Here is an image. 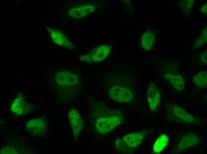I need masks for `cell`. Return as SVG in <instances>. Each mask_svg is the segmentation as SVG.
Masks as SVG:
<instances>
[{"label": "cell", "instance_id": "6da1fadb", "mask_svg": "<svg viewBox=\"0 0 207 154\" xmlns=\"http://www.w3.org/2000/svg\"><path fill=\"white\" fill-rule=\"evenodd\" d=\"M104 115L98 117L95 123V128L101 134L110 132L123 121L124 114L120 110H107Z\"/></svg>", "mask_w": 207, "mask_h": 154}, {"label": "cell", "instance_id": "7a4b0ae2", "mask_svg": "<svg viewBox=\"0 0 207 154\" xmlns=\"http://www.w3.org/2000/svg\"><path fill=\"white\" fill-rule=\"evenodd\" d=\"M146 132L145 130L141 131L115 139L114 141L115 150L119 153H130L140 145Z\"/></svg>", "mask_w": 207, "mask_h": 154}, {"label": "cell", "instance_id": "3957f363", "mask_svg": "<svg viewBox=\"0 0 207 154\" xmlns=\"http://www.w3.org/2000/svg\"><path fill=\"white\" fill-rule=\"evenodd\" d=\"M167 108V116L173 121L191 124L196 122L194 117L176 105L170 104Z\"/></svg>", "mask_w": 207, "mask_h": 154}, {"label": "cell", "instance_id": "277c9868", "mask_svg": "<svg viewBox=\"0 0 207 154\" xmlns=\"http://www.w3.org/2000/svg\"><path fill=\"white\" fill-rule=\"evenodd\" d=\"M109 94L112 99L119 102H129L134 97V93L131 90L121 86L112 87L109 90Z\"/></svg>", "mask_w": 207, "mask_h": 154}, {"label": "cell", "instance_id": "5b68a950", "mask_svg": "<svg viewBox=\"0 0 207 154\" xmlns=\"http://www.w3.org/2000/svg\"><path fill=\"white\" fill-rule=\"evenodd\" d=\"M109 44H103L93 48L87 54L90 62H99L103 61L109 54L112 49Z\"/></svg>", "mask_w": 207, "mask_h": 154}, {"label": "cell", "instance_id": "8992f818", "mask_svg": "<svg viewBox=\"0 0 207 154\" xmlns=\"http://www.w3.org/2000/svg\"><path fill=\"white\" fill-rule=\"evenodd\" d=\"M46 124L44 120L40 118H36L29 121L26 124V130L31 134L42 136L45 134Z\"/></svg>", "mask_w": 207, "mask_h": 154}, {"label": "cell", "instance_id": "52a82bcc", "mask_svg": "<svg viewBox=\"0 0 207 154\" xmlns=\"http://www.w3.org/2000/svg\"><path fill=\"white\" fill-rule=\"evenodd\" d=\"M161 95L159 88L154 84H150L147 92V99L151 110H155L157 108L160 102Z\"/></svg>", "mask_w": 207, "mask_h": 154}, {"label": "cell", "instance_id": "ba28073f", "mask_svg": "<svg viewBox=\"0 0 207 154\" xmlns=\"http://www.w3.org/2000/svg\"><path fill=\"white\" fill-rule=\"evenodd\" d=\"M68 118L74 137H77L81 131L83 122L80 114L75 109H72L68 114Z\"/></svg>", "mask_w": 207, "mask_h": 154}, {"label": "cell", "instance_id": "9c48e42d", "mask_svg": "<svg viewBox=\"0 0 207 154\" xmlns=\"http://www.w3.org/2000/svg\"><path fill=\"white\" fill-rule=\"evenodd\" d=\"M57 84L60 86L76 85L78 81L77 76L74 73L68 71H61L57 73L55 76Z\"/></svg>", "mask_w": 207, "mask_h": 154}, {"label": "cell", "instance_id": "30bf717a", "mask_svg": "<svg viewBox=\"0 0 207 154\" xmlns=\"http://www.w3.org/2000/svg\"><path fill=\"white\" fill-rule=\"evenodd\" d=\"M95 9L94 6L86 4L71 9L69 10L68 13L71 17L80 19L93 12Z\"/></svg>", "mask_w": 207, "mask_h": 154}, {"label": "cell", "instance_id": "8fae6325", "mask_svg": "<svg viewBox=\"0 0 207 154\" xmlns=\"http://www.w3.org/2000/svg\"><path fill=\"white\" fill-rule=\"evenodd\" d=\"M48 31L50 37L54 43L68 48H71L72 44L60 31L51 28H49Z\"/></svg>", "mask_w": 207, "mask_h": 154}, {"label": "cell", "instance_id": "7c38bea8", "mask_svg": "<svg viewBox=\"0 0 207 154\" xmlns=\"http://www.w3.org/2000/svg\"><path fill=\"white\" fill-rule=\"evenodd\" d=\"M199 138L194 134H187L184 136L179 142L178 148L183 150L195 146L198 142Z\"/></svg>", "mask_w": 207, "mask_h": 154}, {"label": "cell", "instance_id": "4fadbf2b", "mask_svg": "<svg viewBox=\"0 0 207 154\" xmlns=\"http://www.w3.org/2000/svg\"><path fill=\"white\" fill-rule=\"evenodd\" d=\"M28 109L27 104L24 98L19 96L14 100L10 110L12 112L16 114L22 115L26 113Z\"/></svg>", "mask_w": 207, "mask_h": 154}, {"label": "cell", "instance_id": "5bb4252c", "mask_svg": "<svg viewBox=\"0 0 207 154\" xmlns=\"http://www.w3.org/2000/svg\"><path fill=\"white\" fill-rule=\"evenodd\" d=\"M165 77L167 80L170 82L175 89L180 90L184 88V80L181 76L173 73H167Z\"/></svg>", "mask_w": 207, "mask_h": 154}, {"label": "cell", "instance_id": "9a60e30c", "mask_svg": "<svg viewBox=\"0 0 207 154\" xmlns=\"http://www.w3.org/2000/svg\"><path fill=\"white\" fill-rule=\"evenodd\" d=\"M155 39L153 33L147 31L143 33L141 38L142 48L145 50L149 51L152 49Z\"/></svg>", "mask_w": 207, "mask_h": 154}, {"label": "cell", "instance_id": "2e32d148", "mask_svg": "<svg viewBox=\"0 0 207 154\" xmlns=\"http://www.w3.org/2000/svg\"><path fill=\"white\" fill-rule=\"evenodd\" d=\"M168 142L167 136L165 134H161L154 144L153 148V152L156 153L161 152L167 145Z\"/></svg>", "mask_w": 207, "mask_h": 154}, {"label": "cell", "instance_id": "e0dca14e", "mask_svg": "<svg viewBox=\"0 0 207 154\" xmlns=\"http://www.w3.org/2000/svg\"><path fill=\"white\" fill-rule=\"evenodd\" d=\"M195 85L198 86H205L207 84V73L206 71L200 72L195 75L193 78Z\"/></svg>", "mask_w": 207, "mask_h": 154}, {"label": "cell", "instance_id": "ac0fdd59", "mask_svg": "<svg viewBox=\"0 0 207 154\" xmlns=\"http://www.w3.org/2000/svg\"><path fill=\"white\" fill-rule=\"evenodd\" d=\"M200 58L205 63H207V52L205 51L200 55Z\"/></svg>", "mask_w": 207, "mask_h": 154}]
</instances>
